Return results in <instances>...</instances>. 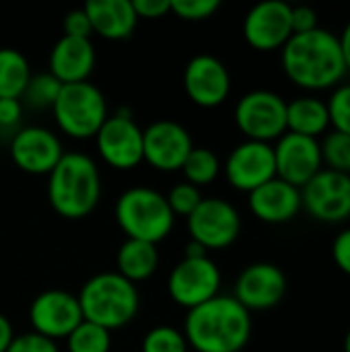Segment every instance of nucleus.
<instances>
[{
    "label": "nucleus",
    "mask_w": 350,
    "mask_h": 352,
    "mask_svg": "<svg viewBox=\"0 0 350 352\" xmlns=\"http://www.w3.org/2000/svg\"><path fill=\"white\" fill-rule=\"evenodd\" d=\"M285 76L303 91H328L347 76L338 35L318 27L309 33H293L281 50Z\"/></svg>",
    "instance_id": "f257e3e1"
},
{
    "label": "nucleus",
    "mask_w": 350,
    "mask_h": 352,
    "mask_svg": "<svg viewBox=\"0 0 350 352\" xmlns=\"http://www.w3.org/2000/svg\"><path fill=\"white\" fill-rule=\"evenodd\" d=\"M184 338L196 352H241L252 338V314L233 295H217L188 311Z\"/></svg>",
    "instance_id": "f03ea898"
},
{
    "label": "nucleus",
    "mask_w": 350,
    "mask_h": 352,
    "mask_svg": "<svg viewBox=\"0 0 350 352\" xmlns=\"http://www.w3.org/2000/svg\"><path fill=\"white\" fill-rule=\"evenodd\" d=\"M47 198L52 208L70 221L89 217L101 198V175L97 163L85 153H64L47 175Z\"/></svg>",
    "instance_id": "7ed1b4c3"
},
{
    "label": "nucleus",
    "mask_w": 350,
    "mask_h": 352,
    "mask_svg": "<svg viewBox=\"0 0 350 352\" xmlns=\"http://www.w3.org/2000/svg\"><path fill=\"white\" fill-rule=\"evenodd\" d=\"M83 320L105 330H120L130 324L140 307L136 285L118 272H99L91 276L76 295Z\"/></svg>",
    "instance_id": "20e7f679"
},
{
    "label": "nucleus",
    "mask_w": 350,
    "mask_h": 352,
    "mask_svg": "<svg viewBox=\"0 0 350 352\" xmlns=\"http://www.w3.org/2000/svg\"><path fill=\"white\" fill-rule=\"evenodd\" d=\"M116 221L126 233V239L157 245L171 233L175 217L161 192L146 186H134L118 198Z\"/></svg>",
    "instance_id": "39448f33"
},
{
    "label": "nucleus",
    "mask_w": 350,
    "mask_h": 352,
    "mask_svg": "<svg viewBox=\"0 0 350 352\" xmlns=\"http://www.w3.org/2000/svg\"><path fill=\"white\" fill-rule=\"evenodd\" d=\"M58 128L72 138H95L107 120V101L99 87L89 80L62 85L52 105Z\"/></svg>",
    "instance_id": "423d86ee"
},
{
    "label": "nucleus",
    "mask_w": 350,
    "mask_h": 352,
    "mask_svg": "<svg viewBox=\"0 0 350 352\" xmlns=\"http://www.w3.org/2000/svg\"><path fill=\"white\" fill-rule=\"evenodd\" d=\"M235 124L245 140L270 144L287 132V101L274 91L254 89L237 101Z\"/></svg>",
    "instance_id": "0eeeda50"
},
{
    "label": "nucleus",
    "mask_w": 350,
    "mask_h": 352,
    "mask_svg": "<svg viewBox=\"0 0 350 352\" xmlns=\"http://www.w3.org/2000/svg\"><path fill=\"white\" fill-rule=\"evenodd\" d=\"M301 208L320 223L336 225L350 219V175L320 169L301 188Z\"/></svg>",
    "instance_id": "6e6552de"
},
{
    "label": "nucleus",
    "mask_w": 350,
    "mask_h": 352,
    "mask_svg": "<svg viewBox=\"0 0 350 352\" xmlns=\"http://www.w3.org/2000/svg\"><path fill=\"white\" fill-rule=\"evenodd\" d=\"M192 241L208 250H227L241 233V214L225 198H202L188 217Z\"/></svg>",
    "instance_id": "1a4fd4ad"
},
{
    "label": "nucleus",
    "mask_w": 350,
    "mask_h": 352,
    "mask_svg": "<svg viewBox=\"0 0 350 352\" xmlns=\"http://www.w3.org/2000/svg\"><path fill=\"white\" fill-rule=\"evenodd\" d=\"M221 289V270L208 258H182L167 280L169 297L188 311L210 301L219 295Z\"/></svg>",
    "instance_id": "9d476101"
},
{
    "label": "nucleus",
    "mask_w": 350,
    "mask_h": 352,
    "mask_svg": "<svg viewBox=\"0 0 350 352\" xmlns=\"http://www.w3.org/2000/svg\"><path fill=\"white\" fill-rule=\"evenodd\" d=\"M95 140L101 159L113 169L128 171L142 163V128L126 109L107 116Z\"/></svg>",
    "instance_id": "9b49d317"
},
{
    "label": "nucleus",
    "mask_w": 350,
    "mask_h": 352,
    "mask_svg": "<svg viewBox=\"0 0 350 352\" xmlns=\"http://www.w3.org/2000/svg\"><path fill=\"white\" fill-rule=\"evenodd\" d=\"M29 322L33 332L39 336H45L50 340L68 338L72 330L83 322L78 297L62 289L39 293L31 301Z\"/></svg>",
    "instance_id": "f8f14e48"
},
{
    "label": "nucleus",
    "mask_w": 350,
    "mask_h": 352,
    "mask_svg": "<svg viewBox=\"0 0 350 352\" xmlns=\"http://www.w3.org/2000/svg\"><path fill=\"white\" fill-rule=\"evenodd\" d=\"M192 148L190 132L173 120H157L142 130V161L159 171H182Z\"/></svg>",
    "instance_id": "ddd939ff"
},
{
    "label": "nucleus",
    "mask_w": 350,
    "mask_h": 352,
    "mask_svg": "<svg viewBox=\"0 0 350 352\" xmlns=\"http://www.w3.org/2000/svg\"><path fill=\"white\" fill-rule=\"evenodd\" d=\"M223 169L235 190L250 194L276 177L274 148L268 142L243 140L229 153Z\"/></svg>",
    "instance_id": "4468645a"
},
{
    "label": "nucleus",
    "mask_w": 350,
    "mask_h": 352,
    "mask_svg": "<svg viewBox=\"0 0 350 352\" xmlns=\"http://www.w3.org/2000/svg\"><path fill=\"white\" fill-rule=\"evenodd\" d=\"M291 35V4L285 0L258 2L243 19V37L258 52L283 50Z\"/></svg>",
    "instance_id": "2eb2a0df"
},
{
    "label": "nucleus",
    "mask_w": 350,
    "mask_h": 352,
    "mask_svg": "<svg viewBox=\"0 0 350 352\" xmlns=\"http://www.w3.org/2000/svg\"><path fill=\"white\" fill-rule=\"evenodd\" d=\"M272 148H274V163H276V177L299 190L320 169H324L322 148L318 138L285 132Z\"/></svg>",
    "instance_id": "dca6fc26"
},
{
    "label": "nucleus",
    "mask_w": 350,
    "mask_h": 352,
    "mask_svg": "<svg viewBox=\"0 0 350 352\" xmlns=\"http://www.w3.org/2000/svg\"><path fill=\"white\" fill-rule=\"evenodd\" d=\"M287 287V276L276 264L254 262L237 276L233 297L248 311H266L285 299Z\"/></svg>",
    "instance_id": "f3484780"
},
{
    "label": "nucleus",
    "mask_w": 350,
    "mask_h": 352,
    "mask_svg": "<svg viewBox=\"0 0 350 352\" xmlns=\"http://www.w3.org/2000/svg\"><path fill=\"white\" fill-rule=\"evenodd\" d=\"M184 89L192 103L200 107H217L225 103L231 93V74L217 56L198 54L184 70Z\"/></svg>",
    "instance_id": "a211bd4d"
},
{
    "label": "nucleus",
    "mask_w": 350,
    "mask_h": 352,
    "mask_svg": "<svg viewBox=\"0 0 350 352\" xmlns=\"http://www.w3.org/2000/svg\"><path fill=\"white\" fill-rule=\"evenodd\" d=\"M64 151L58 136L41 126L21 128L10 140V159L12 163L33 175L52 173V169L62 159Z\"/></svg>",
    "instance_id": "6ab92c4d"
},
{
    "label": "nucleus",
    "mask_w": 350,
    "mask_h": 352,
    "mask_svg": "<svg viewBox=\"0 0 350 352\" xmlns=\"http://www.w3.org/2000/svg\"><path fill=\"white\" fill-rule=\"evenodd\" d=\"M252 214L268 225H283L293 221L301 210V190L274 177L250 192L248 198Z\"/></svg>",
    "instance_id": "aec40b11"
},
{
    "label": "nucleus",
    "mask_w": 350,
    "mask_h": 352,
    "mask_svg": "<svg viewBox=\"0 0 350 352\" xmlns=\"http://www.w3.org/2000/svg\"><path fill=\"white\" fill-rule=\"evenodd\" d=\"M97 56L91 39L62 35L50 52V74L62 85L89 80Z\"/></svg>",
    "instance_id": "412c9836"
},
{
    "label": "nucleus",
    "mask_w": 350,
    "mask_h": 352,
    "mask_svg": "<svg viewBox=\"0 0 350 352\" xmlns=\"http://www.w3.org/2000/svg\"><path fill=\"white\" fill-rule=\"evenodd\" d=\"M83 8L91 21L93 33L111 41L128 39L138 23L132 0H89Z\"/></svg>",
    "instance_id": "4be33fe9"
},
{
    "label": "nucleus",
    "mask_w": 350,
    "mask_h": 352,
    "mask_svg": "<svg viewBox=\"0 0 350 352\" xmlns=\"http://www.w3.org/2000/svg\"><path fill=\"white\" fill-rule=\"evenodd\" d=\"M330 130V113L318 95H301L287 101V132L318 138Z\"/></svg>",
    "instance_id": "5701e85b"
},
{
    "label": "nucleus",
    "mask_w": 350,
    "mask_h": 352,
    "mask_svg": "<svg viewBox=\"0 0 350 352\" xmlns=\"http://www.w3.org/2000/svg\"><path fill=\"white\" fill-rule=\"evenodd\" d=\"M118 262V274L124 276L130 283H140L151 278L159 268V252L157 245L138 241V239H126L116 256Z\"/></svg>",
    "instance_id": "b1692460"
},
{
    "label": "nucleus",
    "mask_w": 350,
    "mask_h": 352,
    "mask_svg": "<svg viewBox=\"0 0 350 352\" xmlns=\"http://www.w3.org/2000/svg\"><path fill=\"white\" fill-rule=\"evenodd\" d=\"M31 76L29 62L19 50L0 47V99H21Z\"/></svg>",
    "instance_id": "393cba45"
},
{
    "label": "nucleus",
    "mask_w": 350,
    "mask_h": 352,
    "mask_svg": "<svg viewBox=\"0 0 350 352\" xmlns=\"http://www.w3.org/2000/svg\"><path fill=\"white\" fill-rule=\"evenodd\" d=\"M182 171H184L188 184H192L196 188H202V186L212 184L219 177L221 161H219L215 151H210L206 146H194L190 151L188 159L184 161Z\"/></svg>",
    "instance_id": "a878e982"
},
{
    "label": "nucleus",
    "mask_w": 350,
    "mask_h": 352,
    "mask_svg": "<svg viewBox=\"0 0 350 352\" xmlns=\"http://www.w3.org/2000/svg\"><path fill=\"white\" fill-rule=\"evenodd\" d=\"M66 342H68V352H109L111 332L83 320L66 338Z\"/></svg>",
    "instance_id": "bb28decb"
},
{
    "label": "nucleus",
    "mask_w": 350,
    "mask_h": 352,
    "mask_svg": "<svg viewBox=\"0 0 350 352\" xmlns=\"http://www.w3.org/2000/svg\"><path fill=\"white\" fill-rule=\"evenodd\" d=\"M320 148L326 169L350 175V134L328 130L320 140Z\"/></svg>",
    "instance_id": "cd10ccee"
},
{
    "label": "nucleus",
    "mask_w": 350,
    "mask_h": 352,
    "mask_svg": "<svg viewBox=\"0 0 350 352\" xmlns=\"http://www.w3.org/2000/svg\"><path fill=\"white\" fill-rule=\"evenodd\" d=\"M62 89V82L58 78H54L50 72H43V74H35L31 76L25 93H23V101L29 105V107H35V109H45V107H52L54 101L58 99V93Z\"/></svg>",
    "instance_id": "c85d7f7f"
},
{
    "label": "nucleus",
    "mask_w": 350,
    "mask_h": 352,
    "mask_svg": "<svg viewBox=\"0 0 350 352\" xmlns=\"http://www.w3.org/2000/svg\"><path fill=\"white\" fill-rule=\"evenodd\" d=\"M142 352H188V342L177 328L157 326L142 338Z\"/></svg>",
    "instance_id": "c756f323"
},
{
    "label": "nucleus",
    "mask_w": 350,
    "mask_h": 352,
    "mask_svg": "<svg viewBox=\"0 0 350 352\" xmlns=\"http://www.w3.org/2000/svg\"><path fill=\"white\" fill-rule=\"evenodd\" d=\"M330 113V128L350 134V82H340L326 99Z\"/></svg>",
    "instance_id": "7c9ffc66"
},
{
    "label": "nucleus",
    "mask_w": 350,
    "mask_h": 352,
    "mask_svg": "<svg viewBox=\"0 0 350 352\" xmlns=\"http://www.w3.org/2000/svg\"><path fill=\"white\" fill-rule=\"evenodd\" d=\"M165 198H167V204H169L173 217H186L188 219L196 210V206L202 202L204 196H202L200 188H196L188 182H179L169 190V194Z\"/></svg>",
    "instance_id": "2f4dec72"
},
{
    "label": "nucleus",
    "mask_w": 350,
    "mask_h": 352,
    "mask_svg": "<svg viewBox=\"0 0 350 352\" xmlns=\"http://www.w3.org/2000/svg\"><path fill=\"white\" fill-rule=\"evenodd\" d=\"M221 8L219 0H171V12L184 21L210 19Z\"/></svg>",
    "instance_id": "473e14b6"
},
{
    "label": "nucleus",
    "mask_w": 350,
    "mask_h": 352,
    "mask_svg": "<svg viewBox=\"0 0 350 352\" xmlns=\"http://www.w3.org/2000/svg\"><path fill=\"white\" fill-rule=\"evenodd\" d=\"M6 352H60L56 342L45 338V336H39L35 332H27V334H21V336H14V340L10 342L8 351Z\"/></svg>",
    "instance_id": "72a5a7b5"
},
{
    "label": "nucleus",
    "mask_w": 350,
    "mask_h": 352,
    "mask_svg": "<svg viewBox=\"0 0 350 352\" xmlns=\"http://www.w3.org/2000/svg\"><path fill=\"white\" fill-rule=\"evenodd\" d=\"M62 27H64V35H70V37L91 39V35H93V27H91V21H89L85 8H74V10L66 12Z\"/></svg>",
    "instance_id": "f704fd0d"
},
{
    "label": "nucleus",
    "mask_w": 350,
    "mask_h": 352,
    "mask_svg": "<svg viewBox=\"0 0 350 352\" xmlns=\"http://www.w3.org/2000/svg\"><path fill=\"white\" fill-rule=\"evenodd\" d=\"M291 25H293V33H309L320 27L318 12L307 4L291 6Z\"/></svg>",
    "instance_id": "c9c22d12"
},
{
    "label": "nucleus",
    "mask_w": 350,
    "mask_h": 352,
    "mask_svg": "<svg viewBox=\"0 0 350 352\" xmlns=\"http://www.w3.org/2000/svg\"><path fill=\"white\" fill-rule=\"evenodd\" d=\"M332 260L340 272L350 276V227L342 229L332 241Z\"/></svg>",
    "instance_id": "e433bc0d"
},
{
    "label": "nucleus",
    "mask_w": 350,
    "mask_h": 352,
    "mask_svg": "<svg viewBox=\"0 0 350 352\" xmlns=\"http://www.w3.org/2000/svg\"><path fill=\"white\" fill-rule=\"evenodd\" d=\"M138 19H161L171 12V0H132Z\"/></svg>",
    "instance_id": "4c0bfd02"
},
{
    "label": "nucleus",
    "mask_w": 350,
    "mask_h": 352,
    "mask_svg": "<svg viewBox=\"0 0 350 352\" xmlns=\"http://www.w3.org/2000/svg\"><path fill=\"white\" fill-rule=\"evenodd\" d=\"M23 105L21 99H0V126L14 128L21 122Z\"/></svg>",
    "instance_id": "58836bf2"
},
{
    "label": "nucleus",
    "mask_w": 350,
    "mask_h": 352,
    "mask_svg": "<svg viewBox=\"0 0 350 352\" xmlns=\"http://www.w3.org/2000/svg\"><path fill=\"white\" fill-rule=\"evenodd\" d=\"M12 340H14L12 326H10V322L0 314V352L8 351V346H10Z\"/></svg>",
    "instance_id": "ea45409f"
},
{
    "label": "nucleus",
    "mask_w": 350,
    "mask_h": 352,
    "mask_svg": "<svg viewBox=\"0 0 350 352\" xmlns=\"http://www.w3.org/2000/svg\"><path fill=\"white\" fill-rule=\"evenodd\" d=\"M338 41H340V50H342V58H344L347 70L350 72V19L349 23L344 25L342 33L338 35Z\"/></svg>",
    "instance_id": "a19ab883"
},
{
    "label": "nucleus",
    "mask_w": 350,
    "mask_h": 352,
    "mask_svg": "<svg viewBox=\"0 0 350 352\" xmlns=\"http://www.w3.org/2000/svg\"><path fill=\"white\" fill-rule=\"evenodd\" d=\"M202 256H206V250H204L200 243H196V241H192V239H190V243L186 245V254H184V258H202Z\"/></svg>",
    "instance_id": "79ce46f5"
},
{
    "label": "nucleus",
    "mask_w": 350,
    "mask_h": 352,
    "mask_svg": "<svg viewBox=\"0 0 350 352\" xmlns=\"http://www.w3.org/2000/svg\"><path fill=\"white\" fill-rule=\"evenodd\" d=\"M344 352H350V328L349 332H347V336H344Z\"/></svg>",
    "instance_id": "37998d69"
}]
</instances>
